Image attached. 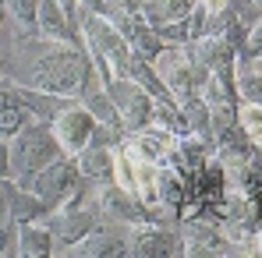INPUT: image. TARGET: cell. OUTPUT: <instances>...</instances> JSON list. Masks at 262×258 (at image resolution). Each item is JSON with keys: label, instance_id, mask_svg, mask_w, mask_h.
I'll list each match as a JSON object with an SVG mask.
<instances>
[{"label": "cell", "instance_id": "obj_1", "mask_svg": "<svg viewBox=\"0 0 262 258\" xmlns=\"http://www.w3.org/2000/svg\"><path fill=\"white\" fill-rule=\"evenodd\" d=\"M89 57L82 50H75L71 43H57L46 53H39L32 60V75L29 82L39 96H53V99H75L85 96L89 85Z\"/></svg>", "mask_w": 262, "mask_h": 258}, {"label": "cell", "instance_id": "obj_2", "mask_svg": "<svg viewBox=\"0 0 262 258\" xmlns=\"http://www.w3.org/2000/svg\"><path fill=\"white\" fill-rule=\"evenodd\" d=\"M78 32L85 39L89 64L99 71V82L106 85L110 78H128L131 64V43L117 32V25L106 14H78Z\"/></svg>", "mask_w": 262, "mask_h": 258}, {"label": "cell", "instance_id": "obj_3", "mask_svg": "<svg viewBox=\"0 0 262 258\" xmlns=\"http://www.w3.org/2000/svg\"><path fill=\"white\" fill-rule=\"evenodd\" d=\"M7 149H11V177H14L18 187H29V180L43 167H50L53 159L64 156V149L53 138V131L46 128V124H39V121H32L29 128L18 131L7 142Z\"/></svg>", "mask_w": 262, "mask_h": 258}, {"label": "cell", "instance_id": "obj_4", "mask_svg": "<svg viewBox=\"0 0 262 258\" xmlns=\"http://www.w3.org/2000/svg\"><path fill=\"white\" fill-rule=\"evenodd\" d=\"M152 67H156V78L163 82V88L174 96L177 106L199 92V82H202L199 64H195V53H188L184 46H163L152 57Z\"/></svg>", "mask_w": 262, "mask_h": 258}, {"label": "cell", "instance_id": "obj_5", "mask_svg": "<svg viewBox=\"0 0 262 258\" xmlns=\"http://www.w3.org/2000/svg\"><path fill=\"white\" fill-rule=\"evenodd\" d=\"M103 92L110 96V103L117 106V113H121V121H124V128L128 131H142L152 124V106H156V99H152V92L145 85H138L135 78H110Z\"/></svg>", "mask_w": 262, "mask_h": 258}, {"label": "cell", "instance_id": "obj_6", "mask_svg": "<svg viewBox=\"0 0 262 258\" xmlns=\"http://www.w3.org/2000/svg\"><path fill=\"white\" fill-rule=\"evenodd\" d=\"M78 180H82V173L75 167V156H60V159H53L50 167H43L29 180V191H36L43 198L46 209H60V205H68L75 198Z\"/></svg>", "mask_w": 262, "mask_h": 258}, {"label": "cell", "instance_id": "obj_7", "mask_svg": "<svg viewBox=\"0 0 262 258\" xmlns=\"http://www.w3.org/2000/svg\"><path fill=\"white\" fill-rule=\"evenodd\" d=\"M128 255H138V258L184 255V233H177L174 226H167V223H160V219L135 223L131 233H128Z\"/></svg>", "mask_w": 262, "mask_h": 258}, {"label": "cell", "instance_id": "obj_8", "mask_svg": "<svg viewBox=\"0 0 262 258\" xmlns=\"http://www.w3.org/2000/svg\"><path fill=\"white\" fill-rule=\"evenodd\" d=\"M53 138L60 142V149H64V156H75V152H82L85 145H92V138H96V131H99V121L89 113V106H68V110H60L57 117H53Z\"/></svg>", "mask_w": 262, "mask_h": 258}, {"label": "cell", "instance_id": "obj_9", "mask_svg": "<svg viewBox=\"0 0 262 258\" xmlns=\"http://www.w3.org/2000/svg\"><path fill=\"white\" fill-rule=\"evenodd\" d=\"M99 213L117 219V223H128V226L152 219V213L138 202V195L128 191V187H121L117 180L114 184H103V191H99Z\"/></svg>", "mask_w": 262, "mask_h": 258}, {"label": "cell", "instance_id": "obj_10", "mask_svg": "<svg viewBox=\"0 0 262 258\" xmlns=\"http://www.w3.org/2000/svg\"><path fill=\"white\" fill-rule=\"evenodd\" d=\"M99 223H103V213H99V209H75V205L68 202V205H60V216H57V223H53L50 230H53V237L64 241V248H75V244H78L82 237H89Z\"/></svg>", "mask_w": 262, "mask_h": 258}, {"label": "cell", "instance_id": "obj_11", "mask_svg": "<svg viewBox=\"0 0 262 258\" xmlns=\"http://www.w3.org/2000/svg\"><path fill=\"white\" fill-rule=\"evenodd\" d=\"M195 64L209 75V71H227L237 64V46L220 32H206L195 39Z\"/></svg>", "mask_w": 262, "mask_h": 258}, {"label": "cell", "instance_id": "obj_12", "mask_svg": "<svg viewBox=\"0 0 262 258\" xmlns=\"http://www.w3.org/2000/svg\"><path fill=\"white\" fill-rule=\"evenodd\" d=\"M36 29L50 43H75V29L78 21L57 4V0H39V14H36Z\"/></svg>", "mask_w": 262, "mask_h": 258}, {"label": "cell", "instance_id": "obj_13", "mask_svg": "<svg viewBox=\"0 0 262 258\" xmlns=\"http://www.w3.org/2000/svg\"><path fill=\"white\" fill-rule=\"evenodd\" d=\"M64 251H75V255H89V258H128V237L114 233V230H103V223L82 237L75 248H64Z\"/></svg>", "mask_w": 262, "mask_h": 258}, {"label": "cell", "instance_id": "obj_14", "mask_svg": "<svg viewBox=\"0 0 262 258\" xmlns=\"http://www.w3.org/2000/svg\"><path fill=\"white\" fill-rule=\"evenodd\" d=\"M75 167L89 180H114V149L92 142L82 152H75Z\"/></svg>", "mask_w": 262, "mask_h": 258}, {"label": "cell", "instance_id": "obj_15", "mask_svg": "<svg viewBox=\"0 0 262 258\" xmlns=\"http://www.w3.org/2000/svg\"><path fill=\"white\" fill-rule=\"evenodd\" d=\"M209 156H213V152H209V142H206V138H199V134H181V138H174L170 163H174L181 173H195L199 167H206Z\"/></svg>", "mask_w": 262, "mask_h": 258}, {"label": "cell", "instance_id": "obj_16", "mask_svg": "<svg viewBox=\"0 0 262 258\" xmlns=\"http://www.w3.org/2000/svg\"><path fill=\"white\" fill-rule=\"evenodd\" d=\"M18 255L21 258H46L53 255V230L46 223H18Z\"/></svg>", "mask_w": 262, "mask_h": 258}, {"label": "cell", "instance_id": "obj_17", "mask_svg": "<svg viewBox=\"0 0 262 258\" xmlns=\"http://www.w3.org/2000/svg\"><path fill=\"white\" fill-rule=\"evenodd\" d=\"M195 4L199 0H142V18L156 29V25H163V21H177V18H188L191 11H195Z\"/></svg>", "mask_w": 262, "mask_h": 258}, {"label": "cell", "instance_id": "obj_18", "mask_svg": "<svg viewBox=\"0 0 262 258\" xmlns=\"http://www.w3.org/2000/svg\"><path fill=\"white\" fill-rule=\"evenodd\" d=\"M85 106H89V113L99 121V128L114 131L117 138H124V134H128L124 121H121V113H117V106L110 103V96H106L103 88H99V92H92V96H85Z\"/></svg>", "mask_w": 262, "mask_h": 258}, {"label": "cell", "instance_id": "obj_19", "mask_svg": "<svg viewBox=\"0 0 262 258\" xmlns=\"http://www.w3.org/2000/svg\"><path fill=\"white\" fill-rule=\"evenodd\" d=\"M32 121H39L32 106H25V103H11V106H4V110H0V142H11L18 131L29 128Z\"/></svg>", "mask_w": 262, "mask_h": 258}, {"label": "cell", "instance_id": "obj_20", "mask_svg": "<svg viewBox=\"0 0 262 258\" xmlns=\"http://www.w3.org/2000/svg\"><path fill=\"white\" fill-rule=\"evenodd\" d=\"M237 124L245 128L248 142L262 149V106L259 103H237Z\"/></svg>", "mask_w": 262, "mask_h": 258}, {"label": "cell", "instance_id": "obj_21", "mask_svg": "<svg viewBox=\"0 0 262 258\" xmlns=\"http://www.w3.org/2000/svg\"><path fill=\"white\" fill-rule=\"evenodd\" d=\"M156 36L163 39V46H188L191 43V25H188V18L163 21V25H156Z\"/></svg>", "mask_w": 262, "mask_h": 258}, {"label": "cell", "instance_id": "obj_22", "mask_svg": "<svg viewBox=\"0 0 262 258\" xmlns=\"http://www.w3.org/2000/svg\"><path fill=\"white\" fill-rule=\"evenodd\" d=\"M4 11H7L11 18H18L21 25H32V29H36V14H39V0H7V4H4Z\"/></svg>", "mask_w": 262, "mask_h": 258}, {"label": "cell", "instance_id": "obj_23", "mask_svg": "<svg viewBox=\"0 0 262 258\" xmlns=\"http://www.w3.org/2000/svg\"><path fill=\"white\" fill-rule=\"evenodd\" d=\"M245 57L248 60H259L262 57V14H259V21L248 29V36H245Z\"/></svg>", "mask_w": 262, "mask_h": 258}, {"label": "cell", "instance_id": "obj_24", "mask_svg": "<svg viewBox=\"0 0 262 258\" xmlns=\"http://www.w3.org/2000/svg\"><path fill=\"white\" fill-rule=\"evenodd\" d=\"M11 103H21V85H14V82L0 78V110H4V106H11Z\"/></svg>", "mask_w": 262, "mask_h": 258}, {"label": "cell", "instance_id": "obj_25", "mask_svg": "<svg viewBox=\"0 0 262 258\" xmlns=\"http://www.w3.org/2000/svg\"><path fill=\"white\" fill-rule=\"evenodd\" d=\"M106 7H110V0H78V14L85 11V14H106Z\"/></svg>", "mask_w": 262, "mask_h": 258}, {"label": "cell", "instance_id": "obj_26", "mask_svg": "<svg viewBox=\"0 0 262 258\" xmlns=\"http://www.w3.org/2000/svg\"><path fill=\"white\" fill-rule=\"evenodd\" d=\"M11 177V149H7V142H0V180H7Z\"/></svg>", "mask_w": 262, "mask_h": 258}, {"label": "cell", "instance_id": "obj_27", "mask_svg": "<svg viewBox=\"0 0 262 258\" xmlns=\"http://www.w3.org/2000/svg\"><path fill=\"white\" fill-rule=\"evenodd\" d=\"M7 223H14V219H11V202H7V195L0 187V226H7Z\"/></svg>", "mask_w": 262, "mask_h": 258}, {"label": "cell", "instance_id": "obj_28", "mask_svg": "<svg viewBox=\"0 0 262 258\" xmlns=\"http://www.w3.org/2000/svg\"><path fill=\"white\" fill-rule=\"evenodd\" d=\"M57 4H60V7H64V11H68L75 21H78V0H57Z\"/></svg>", "mask_w": 262, "mask_h": 258}, {"label": "cell", "instance_id": "obj_29", "mask_svg": "<svg viewBox=\"0 0 262 258\" xmlns=\"http://www.w3.org/2000/svg\"><path fill=\"white\" fill-rule=\"evenodd\" d=\"M227 4H230V0H202V7H206L209 14H213V11H223Z\"/></svg>", "mask_w": 262, "mask_h": 258}, {"label": "cell", "instance_id": "obj_30", "mask_svg": "<svg viewBox=\"0 0 262 258\" xmlns=\"http://www.w3.org/2000/svg\"><path fill=\"white\" fill-rule=\"evenodd\" d=\"M252 244H255V251L262 255V219H259V226H255V241H252Z\"/></svg>", "mask_w": 262, "mask_h": 258}, {"label": "cell", "instance_id": "obj_31", "mask_svg": "<svg viewBox=\"0 0 262 258\" xmlns=\"http://www.w3.org/2000/svg\"><path fill=\"white\" fill-rule=\"evenodd\" d=\"M7 233H11V223H7V226H0V251H4V244H7Z\"/></svg>", "mask_w": 262, "mask_h": 258}, {"label": "cell", "instance_id": "obj_32", "mask_svg": "<svg viewBox=\"0 0 262 258\" xmlns=\"http://www.w3.org/2000/svg\"><path fill=\"white\" fill-rule=\"evenodd\" d=\"M248 4H252V7H255V11H262V0H248Z\"/></svg>", "mask_w": 262, "mask_h": 258}, {"label": "cell", "instance_id": "obj_33", "mask_svg": "<svg viewBox=\"0 0 262 258\" xmlns=\"http://www.w3.org/2000/svg\"><path fill=\"white\" fill-rule=\"evenodd\" d=\"M252 64H255V67H259V71H262V57H259V60H252Z\"/></svg>", "mask_w": 262, "mask_h": 258}, {"label": "cell", "instance_id": "obj_34", "mask_svg": "<svg viewBox=\"0 0 262 258\" xmlns=\"http://www.w3.org/2000/svg\"><path fill=\"white\" fill-rule=\"evenodd\" d=\"M4 14H7V11H4V7H0V25H4Z\"/></svg>", "mask_w": 262, "mask_h": 258}, {"label": "cell", "instance_id": "obj_35", "mask_svg": "<svg viewBox=\"0 0 262 258\" xmlns=\"http://www.w3.org/2000/svg\"><path fill=\"white\" fill-rule=\"evenodd\" d=\"M0 67H4V64H0Z\"/></svg>", "mask_w": 262, "mask_h": 258}]
</instances>
